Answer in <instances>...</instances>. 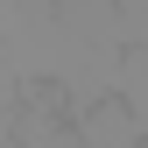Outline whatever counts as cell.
I'll use <instances>...</instances> for the list:
<instances>
[{"label":"cell","mask_w":148,"mask_h":148,"mask_svg":"<svg viewBox=\"0 0 148 148\" xmlns=\"http://www.w3.org/2000/svg\"><path fill=\"white\" fill-rule=\"evenodd\" d=\"M71 134H78V148H141V127L127 120L120 99H99L85 113H71Z\"/></svg>","instance_id":"6da1fadb"},{"label":"cell","mask_w":148,"mask_h":148,"mask_svg":"<svg viewBox=\"0 0 148 148\" xmlns=\"http://www.w3.org/2000/svg\"><path fill=\"white\" fill-rule=\"evenodd\" d=\"M113 99L127 106V120H134V127H141V141H148V49H120Z\"/></svg>","instance_id":"7a4b0ae2"},{"label":"cell","mask_w":148,"mask_h":148,"mask_svg":"<svg viewBox=\"0 0 148 148\" xmlns=\"http://www.w3.org/2000/svg\"><path fill=\"white\" fill-rule=\"evenodd\" d=\"M14 99H21V78H14V71H7V57H0V113H7Z\"/></svg>","instance_id":"3957f363"},{"label":"cell","mask_w":148,"mask_h":148,"mask_svg":"<svg viewBox=\"0 0 148 148\" xmlns=\"http://www.w3.org/2000/svg\"><path fill=\"white\" fill-rule=\"evenodd\" d=\"M141 148H148V141H141Z\"/></svg>","instance_id":"277c9868"}]
</instances>
